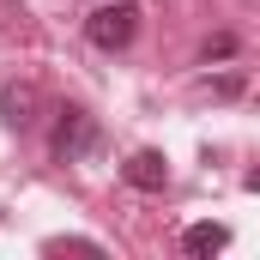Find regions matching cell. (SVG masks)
Segmentation results:
<instances>
[{"label": "cell", "mask_w": 260, "mask_h": 260, "mask_svg": "<svg viewBox=\"0 0 260 260\" xmlns=\"http://www.w3.org/2000/svg\"><path fill=\"white\" fill-rule=\"evenodd\" d=\"M139 18H145V12H139L133 0H115V6H109V0H97V12L85 18V37H91L103 55H115V49H127L133 37H139Z\"/></svg>", "instance_id": "6da1fadb"}, {"label": "cell", "mask_w": 260, "mask_h": 260, "mask_svg": "<svg viewBox=\"0 0 260 260\" xmlns=\"http://www.w3.org/2000/svg\"><path fill=\"white\" fill-rule=\"evenodd\" d=\"M0 121L6 127H37L43 121V91L30 85V79H12V85H0Z\"/></svg>", "instance_id": "7a4b0ae2"}, {"label": "cell", "mask_w": 260, "mask_h": 260, "mask_svg": "<svg viewBox=\"0 0 260 260\" xmlns=\"http://www.w3.org/2000/svg\"><path fill=\"white\" fill-rule=\"evenodd\" d=\"M85 151H97L91 115H85V109H61V121H55V157L73 164V157H85Z\"/></svg>", "instance_id": "3957f363"}, {"label": "cell", "mask_w": 260, "mask_h": 260, "mask_svg": "<svg viewBox=\"0 0 260 260\" xmlns=\"http://www.w3.org/2000/svg\"><path fill=\"white\" fill-rule=\"evenodd\" d=\"M121 176H127V188H139V194H157L170 182V164H164V151H133L127 164H121Z\"/></svg>", "instance_id": "277c9868"}, {"label": "cell", "mask_w": 260, "mask_h": 260, "mask_svg": "<svg viewBox=\"0 0 260 260\" xmlns=\"http://www.w3.org/2000/svg\"><path fill=\"white\" fill-rule=\"evenodd\" d=\"M224 248H230V230H224V224H188V230H182V254H194V260L224 254Z\"/></svg>", "instance_id": "5b68a950"}, {"label": "cell", "mask_w": 260, "mask_h": 260, "mask_svg": "<svg viewBox=\"0 0 260 260\" xmlns=\"http://www.w3.org/2000/svg\"><path fill=\"white\" fill-rule=\"evenodd\" d=\"M200 91H206V97H242V73H206Z\"/></svg>", "instance_id": "8992f818"}, {"label": "cell", "mask_w": 260, "mask_h": 260, "mask_svg": "<svg viewBox=\"0 0 260 260\" xmlns=\"http://www.w3.org/2000/svg\"><path fill=\"white\" fill-rule=\"evenodd\" d=\"M103 254V242H85V236H61V242H49V254Z\"/></svg>", "instance_id": "52a82bcc"}, {"label": "cell", "mask_w": 260, "mask_h": 260, "mask_svg": "<svg viewBox=\"0 0 260 260\" xmlns=\"http://www.w3.org/2000/svg\"><path fill=\"white\" fill-rule=\"evenodd\" d=\"M248 194H260V170H248Z\"/></svg>", "instance_id": "ba28073f"}]
</instances>
